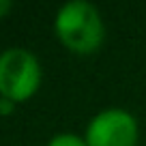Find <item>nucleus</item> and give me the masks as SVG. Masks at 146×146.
<instances>
[{
    "label": "nucleus",
    "mask_w": 146,
    "mask_h": 146,
    "mask_svg": "<svg viewBox=\"0 0 146 146\" xmlns=\"http://www.w3.org/2000/svg\"><path fill=\"white\" fill-rule=\"evenodd\" d=\"M56 35L75 54H90L103 43L105 28L99 11L86 0H71L56 15Z\"/></svg>",
    "instance_id": "nucleus-1"
},
{
    "label": "nucleus",
    "mask_w": 146,
    "mask_h": 146,
    "mask_svg": "<svg viewBox=\"0 0 146 146\" xmlns=\"http://www.w3.org/2000/svg\"><path fill=\"white\" fill-rule=\"evenodd\" d=\"M41 84V67L32 52L9 47L0 54V95L13 103L32 97Z\"/></svg>",
    "instance_id": "nucleus-2"
},
{
    "label": "nucleus",
    "mask_w": 146,
    "mask_h": 146,
    "mask_svg": "<svg viewBox=\"0 0 146 146\" xmlns=\"http://www.w3.org/2000/svg\"><path fill=\"white\" fill-rule=\"evenodd\" d=\"M88 146H135L137 123L129 112L118 108L103 110L86 129Z\"/></svg>",
    "instance_id": "nucleus-3"
},
{
    "label": "nucleus",
    "mask_w": 146,
    "mask_h": 146,
    "mask_svg": "<svg viewBox=\"0 0 146 146\" xmlns=\"http://www.w3.org/2000/svg\"><path fill=\"white\" fill-rule=\"evenodd\" d=\"M47 146H88L86 137H80L75 133H58L50 140Z\"/></svg>",
    "instance_id": "nucleus-4"
},
{
    "label": "nucleus",
    "mask_w": 146,
    "mask_h": 146,
    "mask_svg": "<svg viewBox=\"0 0 146 146\" xmlns=\"http://www.w3.org/2000/svg\"><path fill=\"white\" fill-rule=\"evenodd\" d=\"M13 108H15L13 101H9V99H0V114H9Z\"/></svg>",
    "instance_id": "nucleus-5"
},
{
    "label": "nucleus",
    "mask_w": 146,
    "mask_h": 146,
    "mask_svg": "<svg viewBox=\"0 0 146 146\" xmlns=\"http://www.w3.org/2000/svg\"><path fill=\"white\" fill-rule=\"evenodd\" d=\"M9 11H11V2L9 0H0V17H5Z\"/></svg>",
    "instance_id": "nucleus-6"
}]
</instances>
